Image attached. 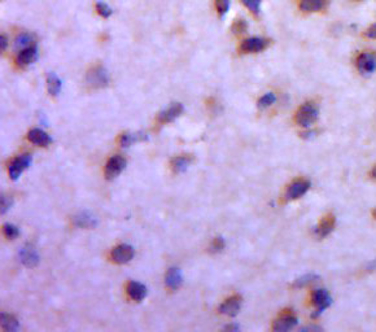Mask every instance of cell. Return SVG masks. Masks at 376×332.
Segmentation results:
<instances>
[{
	"label": "cell",
	"mask_w": 376,
	"mask_h": 332,
	"mask_svg": "<svg viewBox=\"0 0 376 332\" xmlns=\"http://www.w3.org/2000/svg\"><path fill=\"white\" fill-rule=\"evenodd\" d=\"M318 107L317 104L311 103V101H307L304 103L302 105H300L295 114V121L298 126L302 127H310L314 122L318 118Z\"/></svg>",
	"instance_id": "obj_1"
},
{
	"label": "cell",
	"mask_w": 376,
	"mask_h": 332,
	"mask_svg": "<svg viewBox=\"0 0 376 332\" xmlns=\"http://www.w3.org/2000/svg\"><path fill=\"white\" fill-rule=\"evenodd\" d=\"M86 81L92 88H105L109 84V73L103 65H93L87 72Z\"/></svg>",
	"instance_id": "obj_2"
},
{
	"label": "cell",
	"mask_w": 376,
	"mask_h": 332,
	"mask_svg": "<svg viewBox=\"0 0 376 332\" xmlns=\"http://www.w3.org/2000/svg\"><path fill=\"white\" fill-rule=\"evenodd\" d=\"M33 157L29 153H25V155H21V156L16 157V159L12 160L8 165V174L9 178L12 180H17L20 178L21 174L23 171L29 169V166L32 165Z\"/></svg>",
	"instance_id": "obj_3"
},
{
	"label": "cell",
	"mask_w": 376,
	"mask_h": 332,
	"mask_svg": "<svg viewBox=\"0 0 376 332\" xmlns=\"http://www.w3.org/2000/svg\"><path fill=\"white\" fill-rule=\"evenodd\" d=\"M270 43H271V41L267 39V38H248V39H244L241 42L240 46H239V51L241 53H258L263 49H266L270 46Z\"/></svg>",
	"instance_id": "obj_4"
},
{
	"label": "cell",
	"mask_w": 376,
	"mask_h": 332,
	"mask_svg": "<svg viewBox=\"0 0 376 332\" xmlns=\"http://www.w3.org/2000/svg\"><path fill=\"white\" fill-rule=\"evenodd\" d=\"M357 68L363 75L372 74L376 70V53L362 52L357 56Z\"/></svg>",
	"instance_id": "obj_5"
},
{
	"label": "cell",
	"mask_w": 376,
	"mask_h": 332,
	"mask_svg": "<svg viewBox=\"0 0 376 332\" xmlns=\"http://www.w3.org/2000/svg\"><path fill=\"white\" fill-rule=\"evenodd\" d=\"M311 187V183L306 179H297L295 182L291 183L287 188L286 192V200L287 201H292V200H297L300 197L304 196L307 191Z\"/></svg>",
	"instance_id": "obj_6"
},
{
	"label": "cell",
	"mask_w": 376,
	"mask_h": 332,
	"mask_svg": "<svg viewBox=\"0 0 376 332\" xmlns=\"http://www.w3.org/2000/svg\"><path fill=\"white\" fill-rule=\"evenodd\" d=\"M134 257V248L129 244H119L114 247L110 253V258L114 263L118 265H124V263L130 262Z\"/></svg>",
	"instance_id": "obj_7"
},
{
	"label": "cell",
	"mask_w": 376,
	"mask_h": 332,
	"mask_svg": "<svg viewBox=\"0 0 376 332\" xmlns=\"http://www.w3.org/2000/svg\"><path fill=\"white\" fill-rule=\"evenodd\" d=\"M312 298V304L317 306V313L312 314V318H317L324 309H327L328 306L332 304V297L330 296L327 289L323 288H318L316 291L312 292L311 295Z\"/></svg>",
	"instance_id": "obj_8"
},
{
	"label": "cell",
	"mask_w": 376,
	"mask_h": 332,
	"mask_svg": "<svg viewBox=\"0 0 376 332\" xmlns=\"http://www.w3.org/2000/svg\"><path fill=\"white\" fill-rule=\"evenodd\" d=\"M126 168V159L122 156H116L110 157L108 160L107 165H105V176L107 179H114L116 176H118L122 171Z\"/></svg>",
	"instance_id": "obj_9"
},
{
	"label": "cell",
	"mask_w": 376,
	"mask_h": 332,
	"mask_svg": "<svg viewBox=\"0 0 376 332\" xmlns=\"http://www.w3.org/2000/svg\"><path fill=\"white\" fill-rule=\"evenodd\" d=\"M20 260L23 266L33 269L39 263V254L33 244H25L20 251Z\"/></svg>",
	"instance_id": "obj_10"
},
{
	"label": "cell",
	"mask_w": 376,
	"mask_h": 332,
	"mask_svg": "<svg viewBox=\"0 0 376 332\" xmlns=\"http://www.w3.org/2000/svg\"><path fill=\"white\" fill-rule=\"evenodd\" d=\"M184 107L180 103H173L171 105H169L168 108L159 113V117H157V121L161 122V124H169V122H173L178 118V117L182 116Z\"/></svg>",
	"instance_id": "obj_11"
},
{
	"label": "cell",
	"mask_w": 376,
	"mask_h": 332,
	"mask_svg": "<svg viewBox=\"0 0 376 332\" xmlns=\"http://www.w3.org/2000/svg\"><path fill=\"white\" fill-rule=\"evenodd\" d=\"M336 225V218L332 213H328L326 216H323L321 218V221L318 222V226L316 227L317 236L323 239V237L328 236L331 232L333 231Z\"/></svg>",
	"instance_id": "obj_12"
},
{
	"label": "cell",
	"mask_w": 376,
	"mask_h": 332,
	"mask_svg": "<svg viewBox=\"0 0 376 332\" xmlns=\"http://www.w3.org/2000/svg\"><path fill=\"white\" fill-rule=\"evenodd\" d=\"M241 303H243V300H241L240 296L235 295L232 297H229L225 303L221 304L220 313L227 315V317H235L237 313L240 312Z\"/></svg>",
	"instance_id": "obj_13"
},
{
	"label": "cell",
	"mask_w": 376,
	"mask_h": 332,
	"mask_svg": "<svg viewBox=\"0 0 376 332\" xmlns=\"http://www.w3.org/2000/svg\"><path fill=\"white\" fill-rule=\"evenodd\" d=\"M297 324V317L292 313H286V314H281L280 317L274 322L272 324V329L278 332H286L292 329L293 327Z\"/></svg>",
	"instance_id": "obj_14"
},
{
	"label": "cell",
	"mask_w": 376,
	"mask_h": 332,
	"mask_svg": "<svg viewBox=\"0 0 376 332\" xmlns=\"http://www.w3.org/2000/svg\"><path fill=\"white\" fill-rule=\"evenodd\" d=\"M72 222L75 227L79 228H93L98 225L95 217L90 212H81V213L73 216Z\"/></svg>",
	"instance_id": "obj_15"
},
{
	"label": "cell",
	"mask_w": 376,
	"mask_h": 332,
	"mask_svg": "<svg viewBox=\"0 0 376 332\" xmlns=\"http://www.w3.org/2000/svg\"><path fill=\"white\" fill-rule=\"evenodd\" d=\"M27 139L32 144L38 145V147H47L52 143V138L41 129H33L27 134Z\"/></svg>",
	"instance_id": "obj_16"
},
{
	"label": "cell",
	"mask_w": 376,
	"mask_h": 332,
	"mask_svg": "<svg viewBox=\"0 0 376 332\" xmlns=\"http://www.w3.org/2000/svg\"><path fill=\"white\" fill-rule=\"evenodd\" d=\"M38 57V51L37 47H27V48H23L17 56V65L20 68H26L29 65H32Z\"/></svg>",
	"instance_id": "obj_17"
},
{
	"label": "cell",
	"mask_w": 376,
	"mask_h": 332,
	"mask_svg": "<svg viewBox=\"0 0 376 332\" xmlns=\"http://www.w3.org/2000/svg\"><path fill=\"white\" fill-rule=\"evenodd\" d=\"M183 282V275H182V271H180L178 267H170V269L168 270V273H166L165 275V284L168 288L173 289V291H175V289H178L180 287V284H182Z\"/></svg>",
	"instance_id": "obj_18"
},
{
	"label": "cell",
	"mask_w": 376,
	"mask_h": 332,
	"mask_svg": "<svg viewBox=\"0 0 376 332\" xmlns=\"http://www.w3.org/2000/svg\"><path fill=\"white\" fill-rule=\"evenodd\" d=\"M327 7V0H300L298 8L305 13H314Z\"/></svg>",
	"instance_id": "obj_19"
},
{
	"label": "cell",
	"mask_w": 376,
	"mask_h": 332,
	"mask_svg": "<svg viewBox=\"0 0 376 332\" xmlns=\"http://www.w3.org/2000/svg\"><path fill=\"white\" fill-rule=\"evenodd\" d=\"M128 293L131 300L142 301L147 297V287L139 282H130L128 286Z\"/></svg>",
	"instance_id": "obj_20"
},
{
	"label": "cell",
	"mask_w": 376,
	"mask_h": 332,
	"mask_svg": "<svg viewBox=\"0 0 376 332\" xmlns=\"http://www.w3.org/2000/svg\"><path fill=\"white\" fill-rule=\"evenodd\" d=\"M191 157L190 156H178L175 159H173L171 161V168H173L174 173L180 174L187 171V169L190 168V165H191Z\"/></svg>",
	"instance_id": "obj_21"
},
{
	"label": "cell",
	"mask_w": 376,
	"mask_h": 332,
	"mask_svg": "<svg viewBox=\"0 0 376 332\" xmlns=\"http://www.w3.org/2000/svg\"><path fill=\"white\" fill-rule=\"evenodd\" d=\"M2 327L7 332H15L20 327V323H18V319L15 315L2 313Z\"/></svg>",
	"instance_id": "obj_22"
},
{
	"label": "cell",
	"mask_w": 376,
	"mask_h": 332,
	"mask_svg": "<svg viewBox=\"0 0 376 332\" xmlns=\"http://www.w3.org/2000/svg\"><path fill=\"white\" fill-rule=\"evenodd\" d=\"M147 136L143 133H124L122 134L121 139H119V143L123 148H128L130 145H133L134 143L140 142V140H145Z\"/></svg>",
	"instance_id": "obj_23"
},
{
	"label": "cell",
	"mask_w": 376,
	"mask_h": 332,
	"mask_svg": "<svg viewBox=\"0 0 376 332\" xmlns=\"http://www.w3.org/2000/svg\"><path fill=\"white\" fill-rule=\"evenodd\" d=\"M47 88H48V93L52 96H57L61 93V88H62V82L58 78L55 73H51L48 75V79H47Z\"/></svg>",
	"instance_id": "obj_24"
},
{
	"label": "cell",
	"mask_w": 376,
	"mask_h": 332,
	"mask_svg": "<svg viewBox=\"0 0 376 332\" xmlns=\"http://www.w3.org/2000/svg\"><path fill=\"white\" fill-rule=\"evenodd\" d=\"M35 42V37L32 33H21L17 38H16V48H27V47H33Z\"/></svg>",
	"instance_id": "obj_25"
},
{
	"label": "cell",
	"mask_w": 376,
	"mask_h": 332,
	"mask_svg": "<svg viewBox=\"0 0 376 332\" xmlns=\"http://www.w3.org/2000/svg\"><path fill=\"white\" fill-rule=\"evenodd\" d=\"M318 279L319 277L317 274H305L302 275V277L297 278V279L293 282V287H296V288H302V287H306L309 286V284L314 283V282H317Z\"/></svg>",
	"instance_id": "obj_26"
},
{
	"label": "cell",
	"mask_w": 376,
	"mask_h": 332,
	"mask_svg": "<svg viewBox=\"0 0 376 332\" xmlns=\"http://www.w3.org/2000/svg\"><path fill=\"white\" fill-rule=\"evenodd\" d=\"M275 101H276V95H275L274 93H267L258 99L257 107L260 108V109H265V108H267V107H270V105L274 104Z\"/></svg>",
	"instance_id": "obj_27"
},
{
	"label": "cell",
	"mask_w": 376,
	"mask_h": 332,
	"mask_svg": "<svg viewBox=\"0 0 376 332\" xmlns=\"http://www.w3.org/2000/svg\"><path fill=\"white\" fill-rule=\"evenodd\" d=\"M244 3V6L249 9V11L252 12V15L257 17L260 15L261 12V3H262V0H241Z\"/></svg>",
	"instance_id": "obj_28"
},
{
	"label": "cell",
	"mask_w": 376,
	"mask_h": 332,
	"mask_svg": "<svg viewBox=\"0 0 376 332\" xmlns=\"http://www.w3.org/2000/svg\"><path fill=\"white\" fill-rule=\"evenodd\" d=\"M95 7H96V11H98V13L100 16H102V17L108 18V17H110V16L113 15L112 8H110V7L108 6V4L103 3V2H98Z\"/></svg>",
	"instance_id": "obj_29"
},
{
	"label": "cell",
	"mask_w": 376,
	"mask_h": 332,
	"mask_svg": "<svg viewBox=\"0 0 376 332\" xmlns=\"http://www.w3.org/2000/svg\"><path fill=\"white\" fill-rule=\"evenodd\" d=\"M3 231L8 239H16L20 235V230L15 225H11V223H7V225L3 226Z\"/></svg>",
	"instance_id": "obj_30"
},
{
	"label": "cell",
	"mask_w": 376,
	"mask_h": 332,
	"mask_svg": "<svg viewBox=\"0 0 376 332\" xmlns=\"http://www.w3.org/2000/svg\"><path fill=\"white\" fill-rule=\"evenodd\" d=\"M215 8H217L218 15L222 17L230 9V0H215Z\"/></svg>",
	"instance_id": "obj_31"
},
{
	"label": "cell",
	"mask_w": 376,
	"mask_h": 332,
	"mask_svg": "<svg viewBox=\"0 0 376 332\" xmlns=\"http://www.w3.org/2000/svg\"><path fill=\"white\" fill-rule=\"evenodd\" d=\"M231 29L235 34H243L248 30V23L245 22V20H236Z\"/></svg>",
	"instance_id": "obj_32"
},
{
	"label": "cell",
	"mask_w": 376,
	"mask_h": 332,
	"mask_svg": "<svg viewBox=\"0 0 376 332\" xmlns=\"http://www.w3.org/2000/svg\"><path fill=\"white\" fill-rule=\"evenodd\" d=\"M225 248V240L222 237H215L210 244V252L211 253H218V252L223 251Z\"/></svg>",
	"instance_id": "obj_33"
},
{
	"label": "cell",
	"mask_w": 376,
	"mask_h": 332,
	"mask_svg": "<svg viewBox=\"0 0 376 332\" xmlns=\"http://www.w3.org/2000/svg\"><path fill=\"white\" fill-rule=\"evenodd\" d=\"M12 204H13L12 197L8 196V195H3V196H2V214L7 213V212L9 210V208L12 206Z\"/></svg>",
	"instance_id": "obj_34"
},
{
	"label": "cell",
	"mask_w": 376,
	"mask_h": 332,
	"mask_svg": "<svg viewBox=\"0 0 376 332\" xmlns=\"http://www.w3.org/2000/svg\"><path fill=\"white\" fill-rule=\"evenodd\" d=\"M365 37L370 38V39H376V22L372 23L365 33Z\"/></svg>",
	"instance_id": "obj_35"
},
{
	"label": "cell",
	"mask_w": 376,
	"mask_h": 332,
	"mask_svg": "<svg viewBox=\"0 0 376 332\" xmlns=\"http://www.w3.org/2000/svg\"><path fill=\"white\" fill-rule=\"evenodd\" d=\"M366 271H367V273L376 271V258H375V260L371 261V262L367 263V266H366Z\"/></svg>",
	"instance_id": "obj_36"
},
{
	"label": "cell",
	"mask_w": 376,
	"mask_h": 332,
	"mask_svg": "<svg viewBox=\"0 0 376 332\" xmlns=\"http://www.w3.org/2000/svg\"><path fill=\"white\" fill-rule=\"evenodd\" d=\"M0 41H2V52H4L7 46H8V41H7L6 35H2V37H0Z\"/></svg>",
	"instance_id": "obj_37"
},
{
	"label": "cell",
	"mask_w": 376,
	"mask_h": 332,
	"mask_svg": "<svg viewBox=\"0 0 376 332\" xmlns=\"http://www.w3.org/2000/svg\"><path fill=\"white\" fill-rule=\"evenodd\" d=\"M370 176H371V178H372L373 180H376V165H375V166H373L372 169H371Z\"/></svg>",
	"instance_id": "obj_38"
},
{
	"label": "cell",
	"mask_w": 376,
	"mask_h": 332,
	"mask_svg": "<svg viewBox=\"0 0 376 332\" xmlns=\"http://www.w3.org/2000/svg\"><path fill=\"white\" fill-rule=\"evenodd\" d=\"M372 217H373V220H376V208L372 210Z\"/></svg>",
	"instance_id": "obj_39"
},
{
	"label": "cell",
	"mask_w": 376,
	"mask_h": 332,
	"mask_svg": "<svg viewBox=\"0 0 376 332\" xmlns=\"http://www.w3.org/2000/svg\"><path fill=\"white\" fill-rule=\"evenodd\" d=\"M354 2H361V0H354Z\"/></svg>",
	"instance_id": "obj_40"
}]
</instances>
